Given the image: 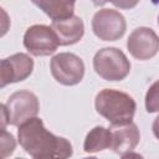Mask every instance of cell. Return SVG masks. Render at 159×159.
<instances>
[{
  "label": "cell",
  "instance_id": "1",
  "mask_svg": "<svg viewBox=\"0 0 159 159\" xmlns=\"http://www.w3.org/2000/svg\"><path fill=\"white\" fill-rule=\"evenodd\" d=\"M17 139L32 159H68L73 154L72 144L66 138L48 132L39 117L31 118L19 127Z\"/></svg>",
  "mask_w": 159,
  "mask_h": 159
},
{
  "label": "cell",
  "instance_id": "2",
  "mask_svg": "<svg viewBox=\"0 0 159 159\" xmlns=\"http://www.w3.org/2000/svg\"><path fill=\"white\" fill-rule=\"evenodd\" d=\"M94 107L97 113L111 123V127L132 123L137 109L135 101L128 93L111 88H104L97 93Z\"/></svg>",
  "mask_w": 159,
  "mask_h": 159
},
{
  "label": "cell",
  "instance_id": "3",
  "mask_svg": "<svg viewBox=\"0 0 159 159\" xmlns=\"http://www.w3.org/2000/svg\"><path fill=\"white\" fill-rule=\"evenodd\" d=\"M96 73L106 81H122L130 72V62L117 47H103L93 57Z\"/></svg>",
  "mask_w": 159,
  "mask_h": 159
},
{
  "label": "cell",
  "instance_id": "4",
  "mask_svg": "<svg viewBox=\"0 0 159 159\" xmlns=\"http://www.w3.org/2000/svg\"><path fill=\"white\" fill-rule=\"evenodd\" d=\"M52 77L63 86H75L84 76V63L72 52H60L50 61Z\"/></svg>",
  "mask_w": 159,
  "mask_h": 159
},
{
  "label": "cell",
  "instance_id": "5",
  "mask_svg": "<svg viewBox=\"0 0 159 159\" xmlns=\"http://www.w3.org/2000/svg\"><path fill=\"white\" fill-rule=\"evenodd\" d=\"M5 107L9 116V124L20 127L39 114L40 103L35 93L30 91H17L7 98Z\"/></svg>",
  "mask_w": 159,
  "mask_h": 159
},
{
  "label": "cell",
  "instance_id": "6",
  "mask_svg": "<svg viewBox=\"0 0 159 159\" xmlns=\"http://www.w3.org/2000/svg\"><path fill=\"white\" fill-rule=\"evenodd\" d=\"M127 29L124 16L114 9H101L92 19L94 35L103 41H116L120 39Z\"/></svg>",
  "mask_w": 159,
  "mask_h": 159
},
{
  "label": "cell",
  "instance_id": "7",
  "mask_svg": "<svg viewBox=\"0 0 159 159\" xmlns=\"http://www.w3.org/2000/svg\"><path fill=\"white\" fill-rule=\"evenodd\" d=\"M24 46L34 56H50L56 52L60 41L47 25H32L24 35Z\"/></svg>",
  "mask_w": 159,
  "mask_h": 159
},
{
  "label": "cell",
  "instance_id": "8",
  "mask_svg": "<svg viewBox=\"0 0 159 159\" xmlns=\"http://www.w3.org/2000/svg\"><path fill=\"white\" fill-rule=\"evenodd\" d=\"M127 48L134 58L140 61L149 60L159 51V36L149 27H137L127 40Z\"/></svg>",
  "mask_w": 159,
  "mask_h": 159
},
{
  "label": "cell",
  "instance_id": "9",
  "mask_svg": "<svg viewBox=\"0 0 159 159\" xmlns=\"http://www.w3.org/2000/svg\"><path fill=\"white\" fill-rule=\"evenodd\" d=\"M34 70V60L22 52L14 53L0 62V87L26 80Z\"/></svg>",
  "mask_w": 159,
  "mask_h": 159
},
{
  "label": "cell",
  "instance_id": "10",
  "mask_svg": "<svg viewBox=\"0 0 159 159\" xmlns=\"http://www.w3.org/2000/svg\"><path fill=\"white\" fill-rule=\"evenodd\" d=\"M112 130V145L111 149L117 154H125L133 152L140 140V133L133 122L120 127H111Z\"/></svg>",
  "mask_w": 159,
  "mask_h": 159
},
{
  "label": "cell",
  "instance_id": "11",
  "mask_svg": "<svg viewBox=\"0 0 159 159\" xmlns=\"http://www.w3.org/2000/svg\"><path fill=\"white\" fill-rule=\"evenodd\" d=\"M51 27L55 31V34L60 41V45H62V46L77 43L83 37V34H84L83 20L76 15H73L70 19L52 21Z\"/></svg>",
  "mask_w": 159,
  "mask_h": 159
},
{
  "label": "cell",
  "instance_id": "12",
  "mask_svg": "<svg viewBox=\"0 0 159 159\" xmlns=\"http://www.w3.org/2000/svg\"><path fill=\"white\" fill-rule=\"evenodd\" d=\"M32 4L39 6L47 16L52 19V21L70 19L73 16L75 11V1L70 0H34Z\"/></svg>",
  "mask_w": 159,
  "mask_h": 159
},
{
  "label": "cell",
  "instance_id": "13",
  "mask_svg": "<svg viewBox=\"0 0 159 159\" xmlns=\"http://www.w3.org/2000/svg\"><path fill=\"white\" fill-rule=\"evenodd\" d=\"M112 145V130L102 125H97L91 129L83 142V149L86 153H97L111 148Z\"/></svg>",
  "mask_w": 159,
  "mask_h": 159
},
{
  "label": "cell",
  "instance_id": "14",
  "mask_svg": "<svg viewBox=\"0 0 159 159\" xmlns=\"http://www.w3.org/2000/svg\"><path fill=\"white\" fill-rule=\"evenodd\" d=\"M145 109L148 113L159 112V80L155 81L145 93Z\"/></svg>",
  "mask_w": 159,
  "mask_h": 159
},
{
  "label": "cell",
  "instance_id": "15",
  "mask_svg": "<svg viewBox=\"0 0 159 159\" xmlns=\"http://www.w3.org/2000/svg\"><path fill=\"white\" fill-rule=\"evenodd\" d=\"M16 142L11 133L6 132V129H1V159H6L14 153Z\"/></svg>",
  "mask_w": 159,
  "mask_h": 159
},
{
  "label": "cell",
  "instance_id": "16",
  "mask_svg": "<svg viewBox=\"0 0 159 159\" xmlns=\"http://www.w3.org/2000/svg\"><path fill=\"white\" fill-rule=\"evenodd\" d=\"M0 108H1V129H5L6 124H9V116L5 104H1Z\"/></svg>",
  "mask_w": 159,
  "mask_h": 159
},
{
  "label": "cell",
  "instance_id": "17",
  "mask_svg": "<svg viewBox=\"0 0 159 159\" xmlns=\"http://www.w3.org/2000/svg\"><path fill=\"white\" fill-rule=\"evenodd\" d=\"M120 159H144L139 153H135V152H128L125 154L122 155Z\"/></svg>",
  "mask_w": 159,
  "mask_h": 159
},
{
  "label": "cell",
  "instance_id": "18",
  "mask_svg": "<svg viewBox=\"0 0 159 159\" xmlns=\"http://www.w3.org/2000/svg\"><path fill=\"white\" fill-rule=\"evenodd\" d=\"M152 129H153V133H154L155 138H157V139H159V116L154 119L153 125H152Z\"/></svg>",
  "mask_w": 159,
  "mask_h": 159
},
{
  "label": "cell",
  "instance_id": "19",
  "mask_svg": "<svg viewBox=\"0 0 159 159\" xmlns=\"http://www.w3.org/2000/svg\"><path fill=\"white\" fill-rule=\"evenodd\" d=\"M83 159H98V158H96V157H87V158H83Z\"/></svg>",
  "mask_w": 159,
  "mask_h": 159
},
{
  "label": "cell",
  "instance_id": "20",
  "mask_svg": "<svg viewBox=\"0 0 159 159\" xmlns=\"http://www.w3.org/2000/svg\"><path fill=\"white\" fill-rule=\"evenodd\" d=\"M158 25H159V15H158Z\"/></svg>",
  "mask_w": 159,
  "mask_h": 159
},
{
  "label": "cell",
  "instance_id": "21",
  "mask_svg": "<svg viewBox=\"0 0 159 159\" xmlns=\"http://www.w3.org/2000/svg\"><path fill=\"white\" fill-rule=\"evenodd\" d=\"M16 159H24V158H16Z\"/></svg>",
  "mask_w": 159,
  "mask_h": 159
}]
</instances>
